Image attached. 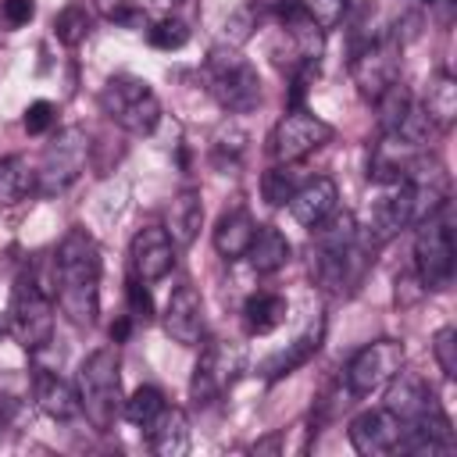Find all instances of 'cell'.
<instances>
[{
	"mask_svg": "<svg viewBox=\"0 0 457 457\" xmlns=\"http://www.w3.org/2000/svg\"><path fill=\"white\" fill-rule=\"evenodd\" d=\"M54 303L75 328L96 325L100 314V246L86 228H71L50 257Z\"/></svg>",
	"mask_w": 457,
	"mask_h": 457,
	"instance_id": "1",
	"label": "cell"
},
{
	"mask_svg": "<svg viewBox=\"0 0 457 457\" xmlns=\"http://www.w3.org/2000/svg\"><path fill=\"white\" fill-rule=\"evenodd\" d=\"M75 389H79V414H86V421L96 432H111L118 414H121V361L114 346H100L93 350L75 375Z\"/></svg>",
	"mask_w": 457,
	"mask_h": 457,
	"instance_id": "2",
	"label": "cell"
},
{
	"mask_svg": "<svg viewBox=\"0 0 457 457\" xmlns=\"http://www.w3.org/2000/svg\"><path fill=\"white\" fill-rule=\"evenodd\" d=\"M204 82L218 107H225L228 114H250L261 104V75L239 54V46H214L204 61Z\"/></svg>",
	"mask_w": 457,
	"mask_h": 457,
	"instance_id": "3",
	"label": "cell"
},
{
	"mask_svg": "<svg viewBox=\"0 0 457 457\" xmlns=\"http://www.w3.org/2000/svg\"><path fill=\"white\" fill-rule=\"evenodd\" d=\"M7 332L29 353H36L46 343H54V296L39 286L36 268H21L18 278H14V286H11Z\"/></svg>",
	"mask_w": 457,
	"mask_h": 457,
	"instance_id": "4",
	"label": "cell"
},
{
	"mask_svg": "<svg viewBox=\"0 0 457 457\" xmlns=\"http://www.w3.org/2000/svg\"><path fill=\"white\" fill-rule=\"evenodd\" d=\"M453 264H457V246H453V221H450V204H443L436 214L418 221L414 236V275L425 293H443L453 282Z\"/></svg>",
	"mask_w": 457,
	"mask_h": 457,
	"instance_id": "5",
	"label": "cell"
},
{
	"mask_svg": "<svg viewBox=\"0 0 457 457\" xmlns=\"http://www.w3.org/2000/svg\"><path fill=\"white\" fill-rule=\"evenodd\" d=\"M100 107H104V114L118 129H125L132 136H150L157 129V121H161V100H157V93L150 89L146 79L129 75V71L111 75L104 82Z\"/></svg>",
	"mask_w": 457,
	"mask_h": 457,
	"instance_id": "6",
	"label": "cell"
},
{
	"mask_svg": "<svg viewBox=\"0 0 457 457\" xmlns=\"http://www.w3.org/2000/svg\"><path fill=\"white\" fill-rule=\"evenodd\" d=\"M400 61H403V39L400 32H382L353 46L350 57V79L364 100H378L396 79H400Z\"/></svg>",
	"mask_w": 457,
	"mask_h": 457,
	"instance_id": "7",
	"label": "cell"
},
{
	"mask_svg": "<svg viewBox=\"0 0 457 457\" xmlns=\"http://www.w3.org/2000/svg\"><path fill=\"white\" fill-rule=\"evenodd\" d=\"M86 161H89V136H86V129L82 125L61 129L46 143L43 161L36 168V193H43V196L64 193L86 171Z\"/></svg>",
	"mask_w": 457,
	"mask_h": 457,
	"instance_id": "8",
	"label": "cell"
},
{
	"mask_svg": "<svg viewBox=\"0 0 457 457\" xmlns=\"http://www.w3.org/2000/svg\"><path fill=\"white\" fill-rule=\"evenodd\" d=\"M246 368V350L239 343H207L200 350V361L193 368V378H189V400L207 407L214 400H221L243 375Z\"/></svg>",
	"mask_w": 457,
	"mask_h": 457,
	"instance_id": "9",
	"label": "cell"
},
{
	"mask_svg": "<svg viewBox=\"0 0 457 457\" xmlns=\"http://www.w3.org/2000/svg\"><path fill=\"white\" fill-rule=\"evenodd\" d=\"M332 136H336V132H332V125H328L325 118L311 114L307 107H289V111L275 121L268 146H271V157H275L278 164H300L307 154H314V150H321L325 143H332Z\"/></svg>",
	"mask_w": 457,
	"mask_h": 457,
	"instance_id": "10",
	"label": "cell"
},
{
	"mask_svg": "<svg viewBox=\"0 0 457 457\" xmlns=\"http://www.w3.org/2000/svg\"><path fill=\"white\" fill-rule=\"evenodd\" d=\"M403 361H407V350H403L400 339H375V343H364V346L350 357V364H346V371H343L346 393H350L353 400L371 396L375 389H382V386L403 368Z\"/></svg>",
	"mask_w": 457,
	"mask_h": 457,
	"instance_id": "11",
	"label": "cell"
},
{
	"mask_svg": "<svg viewBox=\"0 0 457 457\" xmlns=\"http://www.w3.org/2000/svg\"><path fill=\"white\" fill-rule=\"evenodd\" d=\"M350 446L364 457H382V453H396L400 450V439H403V421L389 411V407H371V411H361L350 428Z\"/></svg>",
	"mask_w": 457,
	"mask_h": 457,
	"instance_id": "12",
	"label": "cell"
},
{
	"mask_svg": "<svg viewBox=\"0 0 457 457\" xmlns=\"http://www.w3.org/2000/svg\"><path fill=\"white\" fill-rule=\"evenodd\" d=\"M129 268L143 282H157L175 268V243L164 225H143L129 246Z\"/></svg>",
	"mask_w": 457,
	"mask_h": 457,
	"instance_id": "13",
	"label": "cell"
},
{
	"mask_svg": "<svg viewBox=\"0 0 457 457\" xmlns=\"http://www.w3.org/2000/svg\"><path fill=\"white\" fill-rule=\"evenodd\" d=\"M164 332L179 343V346H200L204 343V300L196 293V286H179L168 296L164 307Z\"/></svg>",
	"mask_w": 457,
	"mask_h": 457,
	"instance_id": "14",
	"label": "cell"
},
{
	"mask_svg": "<svg viewBox=\"0 0 457 457\" xmlns=\"http://www.w3.org/2000/svg\"><path fill=\"white\" fill-rule=\"evenodd\" d=\"M382 389H386V407H389L403 425H411V421H418L421 414H428L432 407H439L432 386H428L421 375H407L403 368H400Z\"/></svg>",
	"mask_w": 457,
	"mask_h": 457,
	"instance_id": "15",
	"label": "cell"
},
{
	"mask_svg": "<svg viewBox=\"0 0 457 457\" xmlns=\"http://www.w3.org/2000/svg\"><path fill=\"white\" fill-rule=\"evenodd\" d=\"M321 339H325V318H321V311H314V318L307 321V328H303V332H300L293 343H286V350L271 353V357L261 364L264 378H268V382H275V378H286V375H293L300 364H307V361L318 353Z\"/></svg>",
	"mask_w": 457,
	"mask_h": 457,
	"instance_id": "16",
	"label": "cell"
},
{
	"mask_svg": "<svg viewBox=\"0 0 457 457\" xmlns=\"http://www.w3.org/2000/svg\"><path fill=\"white\" fill-rule=\"evenodd\" d=\"M336 200H339V189L328 175H314L307 182L296 186V193L289 196V218L303 228H314L325 214L336 211Z\"/></svg>",
	"mask_w": 457,
	"mask_h": 457,
	"instance_id": "17",
	"label": "cell"
},
{
	"mask_svg": "<svg viewBox=\"0 0 457 457\" xmlns=\"http://www.w3.org/2000/svg\"><path fill=\"white\" fill-rule=\"evenodd\" d=\"M32 400L54 421H68L79 414V389L50 368H32Z\"/></svg>",
	"mask_w": 457,
	"mask_h": 457,
	"instance_id": "18",
	"label": "cell"
},
{
	"mask_svg": "<svg viewBox=\"0 0 457 457\" xmlns=\"http://www.w3.org/2000/svg\"><path fill=\"white\" fill-rule=\"evenodd\" d=\"M146 432V446L157 457H182L189 450V418L182 407H161L157 418L150 425H143Z\"/></svg>",
	"mask_w": 457,
	"mask_h": 457,
	"instance_id": "19",
	"label": "cell"
},
{
	"mask_svg": "<svg viewBox=\"0 0 457 457\" xmlns=\"http://www.w3.org/2000/svg\"><path fill=\"white\" fill-rule=\"evenodd\" d=\"M253 232H257L253 214H250L246 207H232V211H225V214L218 218L211 239H214V250H218L225 261H239V257H246V250H250V243H253Z\"/></svg>",
	"mask_w": 457,
	"mask_h": 457,
	"instance_id": "20",
	"label": "cell"
},
{
	"mask_svg": "<svg viewBox=\"0 0 457 457\" xmlns=\"http://www.w3.org/2000/svg\"><path fill=\"white\" fill-rule=\"evenodd\" d=\"M200 225H204V200H200V189L186 186V189L175 193V200H171V207H168L164 228H168V236H171L175 246H189V243L200 236Z\"/></svg>",
	"mask_w": 457,
	"mask_h": 457,
	"instance_id": "21",
	"label": "cell"
},
{
	"mask_svg": "<svg viewBox=\"0 0 457 457\" xmlns=\"http://www.w3.org/2000/svg\"><path fill=\"white\" fill-rule=\"evenodd\" d=\"M289 257H293L289 239H286L275 225H257L253 243H250V250H246L250 268H253L257 275H271V271L286 268V261H289Z\"/></svg>",
	"mask_w": 457,
	"mask_h": 457,
	"instance_id": "22",
	"label": "cell"
},
{
	"mask_svg": "<svg viewBox=\"0 0 457 457\" xmlns=\"http://www.w3.org/2000/svg\"><path fill=\"white\" fill-rule=\"evenodd\" d=\"M421 107H425L428 121L439 125V129H450V125L457 121V79H453L446 68H439V71L428 75L425 104H421Z\"/></svg>",
	"mask_w": 457,
	"mask_h": 457,
	"instance_id": "23",
	"label": "cell"
},
{
	"mask_svg": "<svg viewBox=\"0 0 457 457\" xmlns=\"http://www.w3.org/2000/svg\"><path fill=\"white\" fill-rule=\"evenodd\" d=\"M286 314H289V303H286V296H278V293H253V296H246V303H243V325H246L250 336H268V332H275V328L286 321Z\"/></svg>",
	"mask_w": 457,
	"mask_h": 457,
	"instance_id": "24",
	"label": "cell"
},
{
	"mask_svg": "<svg viewBox=\"0 0 457 457\" xmlns=\"http://www.w3.org/2000/svg\"><path fill=\"white\" fill-rule=\"evenodd\" d=\"M29 193H36V168L21 154L0 157V207H14Z\"/></svg>",
	"mask_w": 457,
	"mask_h": 457,
	"instance_id": "25",
	"label": "cell"
},
{
	"mask_svg": "<svg viewBox=\"0 0 457 457\" xmlns=\"http://www.w3.org/2000/svg\"><path fill=\"white\" fill-rule=\"evenodd\" d=\"M375 107H378V129H382V136H400V129L407 125V118H411V111L418 107V100H414L411 89L396 79V82L375 100Z\"/></svg>",
	"mask_w": 457,
	"mask_h": 457,
	"instance_id": "26",
	"label": "cell"
},
{
	"mask_svg": "<svg viewBox=\"0 0 457 457\" xmlns=\"http://www.w3.org/2000/svg\"><path fill=\"white\" fill-rule=\"evenodd\" d=\"M282 21H286V32H289V43L296 46V61H321V54H325V29H318L303 7L293 11Z\"/></svg>",
	"mask_w": 457,
	"mask_h": 457,
	"instance_id": "27",
	"label": "cell"
},
{
	"mask_svg": "<svg viewBox=\"0 0 457 457\" xmlns=\"http://www.w3.org/2000/svg\"><path fill=\"white\" fill-rule=\"evenodd\" d=\"M296 186H300L296 164H278V161H275V164L261 175V196H264L268 207H286L289 196L296 193Z\"/></svg>",
	"mask_w": 457,
	"mask_h": 457,
	"instance_id": "28",
	"label": "cell"
},
{
	"mask_svg": "<svg viewBox=\"0 0 457 457\" xmlns=\"http://www.w3.org/2000/svg\"><path fill=\"white\" fill-rule=\"evenodd\" d=\"M89 32H93V18H89L86 4H68V7L57 11L54 36H57L61 46H79V43H86Z\"/></svg>",
	"mask_w": 457,
	"mask_h": 457,
	"instance_id": "29",
	"label": "cell"
},
{
	"mask_svg": "<svg viewBox=\"0 0 457 457\" xmlns=\"http://www.w3.org/2000/svg\"><path fill=\"white\" fill-rule=\"evenodd\" d=\"M164 407V393L157 389V386H139V389H132V396H125V403H121V414L132 421V425H150L154 418H157V411Z\"/></svg>",
	"mask_w": 457,
	"mask_h": 457,
	"instance_id": "30",
	"label": "cell"
},
{
	"mask_svg": "<svg viewBox=\"0 0 457 457\" xmlns=\"http://www.w3.org/2000/svg\"><path fill=\"white\" fill-rule=\"evenodd\" d=\"M146 39H150V46H157V50H182V46L189 43V25H186L182 18H175V14H164V18H157V21L146 29Z\"/></svg>",
	"mask_w": 457,
	"mask_h": 457,
	"instance_id": "31",
	"label": "cell"
},
{
	"mask_svg": "<svg viewBox=\"0 0 457 457\" xmlns=\"http://www.w3.org/2000/svg\"><path fill=\"white\" fill-rule=\"evenodd\" d=\"M96 7H100V14H104L107 21L125 25V29H139V25L146 21L139 0H96Z\"/></svg>",
	"mask_w": 457,
	"mask_h": 457,
	"instance_id": "32",
	"label": "cell"
},
{
	"mask_svg": "<svg viewBox=\"0 0 457 457\" xmlns=\"http://www.w3.org/2000/svg\"><path fill=\"white\" fill-rule=\"evenodd\" d=\"M432 357H436V364H439V371H443L446 378L457 375V328L443 325V328L432 336Z\"/></svg>",
	"mask_w": 457,
	"mask_h": 457,
	"instance_id": "33",
	"label": "cell"
},
{
	"mask_svg": "<svg viewBox=\"0 0 457 457\" xmlns=\"http://www.w3.org/2000/svg\"><path fill=\"white\" fill-rule=\"evenodd\" d=\"M303 11L311 14V21L318 25V29H336L343 18H346V11H350V0H303Z\"/></svg>",
	"mask_w": 457,
	"mask_h": 457,
	"instance_id": "34",
	"label": "cell"
},
{
	"mask_svg": "<svg viewBox=\"0 0 457 457\" xmlns=\"http://www.w3.org/2000/svg\"><path fill=\"white\" fill-rule=\"evenodd\" d=\"M54 121H57V107H54L50 100H36V104H29L25 114H21V125H25L29 136H46V132L54 129Z\"/></svg>",
	"mask_w": 457,
	"mask_h": 457,
	"instance_id": "35",
	"label": "cell"
},
{
	"mask_svg": "<svg viewBox=\"0 0 457 457\" xmlns=\"http://www.w3.org/2000/svg\"><path fill=\"white\" fill-rule=\"evenodd\" d=\"M36 18V0H0V25L7 32L29 25Z\"/></svg>",
	"mask_w": 457,
	"mask_h": 457,
	"instance_id": "36",
	"label": "cell"
},
{
	"mask_svg": "<svg viewBox=\"0 0 457 457\" xmlns=\"http://www.w3.org/2000/svg\"><path fill=\"white\" fill-rule=\"evenodd\" d=\"M129 314L132 321H150L154 318V300H150V289L143 278H129Z\"/></svg>",
	"mask_w": 457,
	"mask_h": 457,
	"instance_id": "37",
	"label": "cell"
},
{
	"mask_svg": "<svg viewBox=\"0 0 457 457\" xmlns=\"http://www.w3.org/2000/svg\"><path fill=\"white\" fill-rule=\"evenodd\" d=\"M243 143H246V132L243 129H221L218 136H214V161L221 164V157L228 154V164L232 161H239V154H243Z\"/></svg>",
	"mask_w": 457,
	"mask_h": 457,
	"instance_id": "38",
	"label": "cell"
},
{
	"mask_svg": "<svg viewBox=\"0 0 457 457\" xmlns=\"http://www.w3.org/2000/svg\"><path fill=\"white\" fill-rule=\"evenodd\" d=\"M250 29H253V7H239L236 14H228V21H225L228 46H243L250 39Z\"/></svg>",
	"mask_w": 457,
	"mask_h": 457,
	"instance_id": "39",
	"label": "cell"
},
{
	"mask_svg": "<svg viewBox=\"0 0 457 457\" xmlns=\"http://www.w3.org/2000/svg\"><path fill=\"white\" fill-rule=\"evenodd\" d=\"M257 11H268V14H278V18H289L293 11L303 7V0H253Z\"/></svg>",
	"mask_w": 457,
	"mask_h": 457,
	"instance_id": "40",
	"label": "cell"
},
{
	"mask_svg": "<svg viewBox=\"0 0 457 457\" xmlns=\"http://www.w3.org/2000/svg\"><path fill=\"white\" fill-rule=\"evenodd\" d=\"M129 336H132V314H121V318L111 325V339H114V343H125Z\"/></svg>",
	"mask_w": 457,
	"mask_h": 457,
	"instance_id": "41",
	"label": "cell"
},
{
	"mask_svg": "<svg viewBox=\"0 0 457 457\" xmlns=\"http://www.w3.org/2000/svg\"><path fill=\"white\" fill-rule=\"evenodd\" d=\"M264 450H278V436H271V439H261V443L253 446V453H264Z\"/></svg>",
	"mask_w": 457,
	"mask_h": 457,
	"instance_id": "42",
	"label": "cell"
},
{
	"mask_svg": "<svg viewBox=\"0 0 457 457\" xmlns=\"http://www.w3.org/2000/svg\"><path fill=\"white\" fill-rule=\"evenodd\" d=\"M150 4H154V7H161V11H171V7H179L182 0H150Z\"/></svg>",
	"mask_w": 457,
	"mask_h": 457,
	"instance_id": "43",
	"label": "cell"
},
{
	"mask_svg": "<svg viewBox=\"0 0 457 457\" xmlns=\"http://www.w3.org/2000/svg\"><path fill=\"white\" fill-rule=\"evenodd\" d=\"M425 4H436V0H425Z\"/></svg>",
	"mask_w": 457,
	"mask_h": 457,
	"instance_id": "44",
	"label": "cell"
}]
</instances>
